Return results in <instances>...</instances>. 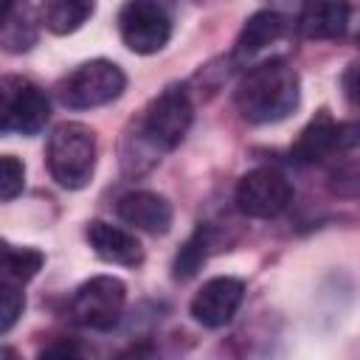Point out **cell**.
<instances>
[{"label":"cell","instance_id":"2e32d148","mask_svg":"<svg viewBox=\"0 0 360 360\" xmlns=\"http://www.w3.org/2000/svg\"><path fill=\"white\" fill-rule=\"evenodd\" d=\"M93 0H42L39 3V22L51 34H73L93 17Z\"/></svg>","mask_w":360,"mask_h":360},{"label":"cell","instance_id":"7402d4cb","mask_svg":"<svg viewBox=\"0 0 360 360\" xmlns=\"http://www.w3.org/2000/svg\"><path fill=\"white\" fill-rule=\"evenodd\" d=\"M79 352H82V349H79L76 343L62 340V343H56V346H51V349H42L39 357H76Z\"/></svg>","mask_w":360,"mask_h":360},{"label":"cell","instance_id":"277c9868","mask_svg":"<svg viewBox=\"0 0 360 360\" xmlns=\"http://www.w3.org/2000/svg\"><path fill=\"white\" fill-rule=\"evenodd\" d=\"M127 87L124 70L110 59H90L68 73L59 84V98L70 110H90L115 101Z\"/></svg>","mask_w":360,"mask_h":360},{"label":"cell","instance_id":"ac0fdd59","mask_svg":"<svg viewBox=\"0 0 360 360\" xmlns=\"http://www.w3.org/2000/svg\"><path fill=\"white\" fill-rule=\"evenodd\" d=\"M208 245H211V233H208L205 225H200V228L183 242V248H180L177 256H174V278H191V276L205 264Z\"/></svg>","mask_w":360,"mask_h":360},{"label":"cell","instance_id":"e0dca14e","mask_svg":"<svg viewBox=\"0 0 360 360\" xmlns=\"http://www.w3.org/2000/svg\"><path fill=\"white\" fill-rule=\"evenodd\" d=\"M45 264L42 250L37 248H17L11 242L3 245V278L14 281V284H25L31 281Z\"/></svg>","mask_w":360,"mask_h":360},{"label":"cell","instance_id":"3957f363","mask_svg":"<svg viewBox=\"0 0 360 360\" xmlns=\"http://www.w3.org/2000/svg\"><path fill=\"white\" fill-rule=\"evenodd\" d=\"M194 121V104L180 84H169L163 93H158L141 118V138L155 152H172L183 143Z\"/></svg>","mask_w":360,"mask_h":360},{"label":"cell","instance_id":"5bb4252c","mask_svg":"<svg viewBox=\"0 0 360 360\" xmlns=\"http://www.w3.org/2000/svg\"><path fill=\"white\" fill-rule=\"evenodd\" d=\"M290 31V20L278 11H259L253 14L245 28L239 31V39H236V56L239 59H250L256 53H262L267 45L278 42L284 34Z\"/></svg>","mask_w":360,"mask_h":360},{"label":"cell","instance_id":"9c48e42d","mask_svg":"<svg viewBox=\"0 0 360 360\" xmlns=\"http://www.w3.org/2000/svg\"><path fill=\"white\" fill-rule=\"evenodd\" d=\"M292 202V183L273 166H259L236 183V208L253 219H273Z\"/></svg>","mask_w":360,"mask_h":360},{"label":"cell","instance_id":"7c38bea8","mask_svg":"<svg viewBox=\"0 0 360 360\" xmlns=\"http://www.w3.org/2000/svg\"><path fill=\"white\" fill-rule=\"evenodd\" d=\"M115 211L127 225L146 231V233H166L174 217L169 200L155 191H129L118 200Z\"/></svg>","mask_w":360,"mask_h":360},{"label":"cell","instance_id":"ffe728a7","mask_svg":"<svg viewBox=\"0 0 360 360\" xmlns=\"http://www.w3.org/2000/svg\"><path fill=\"white\" fill-rule=\"evenodd\" d=\"M25 186V166L14 155H3L0 160V197L3 202H11Z\"/></svg>","mask_w":360,"mask_h":360},{"label":"cell","instance_id":"7a4b0ae2","mask_svg":"<svg viewBox=\"0 0 360 360\" xmlns=\"http://www.w3.org/2000/svg\"><path fill=\"white\" fill-rule=\"evenodd\" d=\"M96 132L79 121H62L48 135V172L62 188H84L96 172Z\"/></svg>","mask_w":360,"mask_h":360},{"label":"cell","instance_id":"6da1fadb","mask_svg":"<svg viewBox=\"0 0 360 360\" xmlns=\"http://www.w3.org/2000/svg\"><path fill=\"white\" fill-rule=\"evenodd\" d=\"M298 101L301 82L284 59H270L250 68L233 90V104L248 124L284 121L290 112H295Z\"/></svg>","mask_w":360,"mask_h":360},{"label":"cell","instance_id":"8fae6325","mask_svg":"<svg viewBox=\"0 0 360 360\" xmlns=\"http://www.w3.org/2000/svg\"><path fill=\"white\" fill-rule=\"evenodd\" d=\"M87 242H90L93 253L110 264L138 267L143 262V245L138 242V236L118 225H110L104 219H93L87 225Z\"/></svg>","mask_w":360,"mask_h":360},{"label":"cell","instance_id":"30bf717a","mask_svg":"<svg viewBox=\"0 0 360 360\" xmlns=\"http://www.w3.org/2000/svg\"><path fill=\"white\" fill-rule=\"evenodd\" d=\"M242 298H245V284L233 276H217V278H208L197 295L191 298V318L205 326V329H219L225 326L236 309L242 307Z\"/></svg>","mask_w":360,"mask_h":360},{"label":"cell","instance_id":"4fadbf2b","mask_svg":"<svg viewBox=\"0 0 360 360\" xmlns=\"http://www.w3.org/2000/svg\"><path fill=\"white\" fill-rule=\"evenodd\" d=\"M349 0H304L298 28L307 39H335L349 25Z\"/></svg>","mask_w":360,"mask_h":360},{"label":"cell","instance_id":"8992f818","mask_svg":"<svg viewBox=\"0 0 360 360\" xmlns=\"http://www.w3.org/2000/svg\"><path fill=\"white\" fill-rule=\"evenodd\" d=\"M51 118L45 90L22 76H3L0 82V127L3 132L37 135Z\"/></svg>","mask_w":360,"mask_h":360},{"label":"cell","instance_id":"d6986e66","mask_svg":"<svg viewBox=\"0 0 360 360\" xmlns=\"http://www.w3.org/2000/svg\"><path fill=\"white\" fill-rule=\"evenodd\" d=\"M22 307H25V298L20 292V284L3 278V287H0V332L3 335L17 323V318L22 315Z\"/></svg>","mask_w":360,"mask_h":360},{"label":"cell","instance_id":"5b68a950","mask_svg":"<svg viewBox=\"0 0 360 360\" xmlns=\"http://www.w3.org/2000/svg\"><path fill=\"white\" fill-rule=\"evenodd\" d=\"M127 304V284L115 276H93L70 298V318L93 332H110L118 326Z\"/></svg>","mask_w":360,"mask_h":360},{"label":"cell","instance_id":"ba28073f","mask_svg":"<svg viewBox=\"0 0 360 360\" xmlns=\"http://www.w3.org/2000/svg\"><path fill=\"white\" fill-rule=\"evenodd\" d=\"M118 34L132 53L149 56L166 48L172 37V17L158 0H127L118 14Z\"/></svg>","mask_w":360,"mask_h":360},{"label":"cell","instance_id":"9a60e30c","mask_svg":"<svg viewBox=\"0 0 360 360\" xmlns=\"http://www.w3.org/2000/svg\"><path fill=\"white\" fill-rule=\"evenodd\" d=\"M37 42V17L28 0H3L0 45L8 53H22Z\"/></svg>","mask_w":360,"mask_h":360},{"label":"cell","instance_id":"52a82bcc","mask_svg":"<svg viewBox=\"0 0 360 360\" xmlns=\"http://www.w3.org/2000/svg\"><path fill=\"white\" fill-rule=\"evenodd\" d=\"M357 143H360V127L357 124H338L329 110H318L309 118V124L298 132L295 143L290 146V158L301 166L321 163V160L346 155Z\"/></svg>","mask_w":360,"mask_h":360},{"label":"cell","instance_id":"44dd1931","mask_svg":"<svg viewBox=\"0 0 360 360\" xmlns=\"http://www.w3.org/2000/svg\"><path fill=\"white\" fill-rule=\"evenodd\" d=\"M340 87H343L346 101H349L354 110H360V56L346 65V70H343V76H340Z\"/></svg>","mask_w":360,"mask_h":360}]
</instances>
